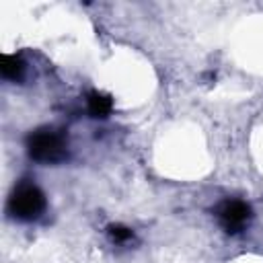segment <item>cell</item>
<instances>
[{
    "label": "cell",
    "instance_id": "5",
    "mask_svg": "<svg viewBox=\"0 0 263 263\" xmlns=\"http://www.w3.org/2000/svg\"><path fill=\"white\" fill-rule=\"evenodd\" d=\"M25 70H27V64L23 60V55L18 53H4L2 60H0V72H2V78L8 80V82H21L23 76H25Z\"/></svg>",
    "mask_w": 263,
    "mask_h": 263
},
{
    "label": "cell",
    "instance_id": "3",
    "mask_svg": "<svg viewBox=\"0 0 263 263\" xmlns=\"http://www.w3.org/2000/svg\"><path fill=\"white\" fill-rule=\"evenodd\" d=\"M218 224L226 234H240L253 220V208L242 199H224L216 208Z\"/></svg>",
    "mask_w": 263,
    "mask_h": 263
},
{
    "label": "cell",
    "instance_id": "4",
    "mask_svg": "<svg viewBox=\"0 0 263 263\" xmlns=\"http://www.w3.org/2000/svg\"><path fill=\"white\" fill-rule=\"evenodd\" d=\"M113 111V99L107 92L90 90L86 95V113L92 119H107Z\"/></svg>",
    "mask_w": 263,
    "mask_h": 263
},
{
    "label": "cell",
    "instance_id": "1",
    "mask_svg": "<svg viewBox=\"0 0 263 263\" xmlns=\"http://www.w3.org/2000/svg\"><path fill=\"white\" fill-rule=\"evenodd\" d=\"M25 148L39 164H60L68 158V136L58 127H39L27 136Z\"/></svg>",
    "mask_w": 263,
    "mask_h": 263
},
{
    "label": "cell",
    "instance_id": "6",
    "mask_svg": "<svg viewBox=\"0 0 263 263\" xmlns=\"http://www.w3.org/2000/svg\"><path fill=\"white\" fill-rule=\"evenodd\" d=\"M107 234H109L111 242H115V245H125V242H129L134 238V230L123 226V224H109L107 226Z\"/></svg>",
    "mask_w": 263,
    "mask_h": 263
},
{
    "label": "cell",
    "instance_id": "2",
    "mask_svg": "<svg viewBox=\"0 0 263 263\" xmlns=\"http://www.w3.org/2000/svg\"><path fill=\"white\" fill-rule=\"evenodd\" d=\"M45 208H47L45 193L37 183L29 179L18 181L6 201V214L18 222H33L41 218Z\"/></svg>",
    "mask_w": 263,
    "mask_h": 263
}]
</instances>
